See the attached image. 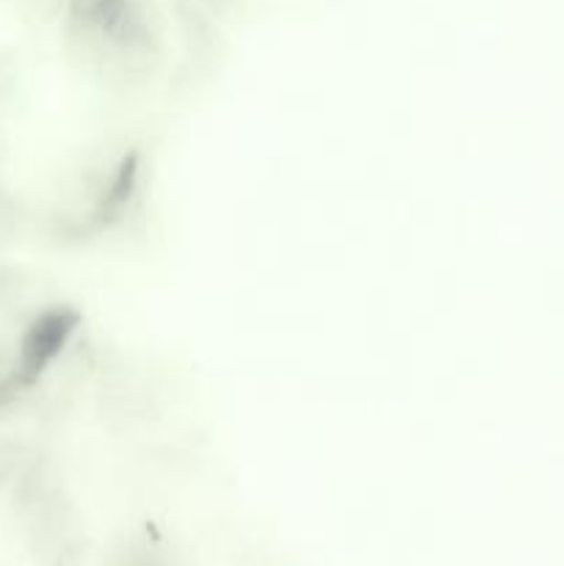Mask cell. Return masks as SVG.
<instances>
[{
  "instance_id": "cell-1",
  "label": "cell",
  "mask_w": 564,
  "mask_h": 566,
  "mask_svg": "<svg viewBox=\"0 0 564 566\" xmlns=\"http://www.w3.org/2000/svg\"><path fill=\"white\" fill-rule=\"evenodd\" d=\"M72 329L70 315L53 310V313H44L28 326L25 337L20 343V379L31 381L59 357L61 346L66 343V335Z\"/></svg>"
}]
</instances>
